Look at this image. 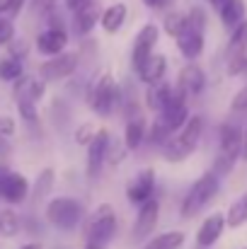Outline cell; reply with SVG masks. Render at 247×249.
<instances>
[{"label": "cell", "mask_w": 247, "mask_h": 249, "mask_svg": "<svg viewBox=\"0 0 247 249\" xmlns=\"http://www.w3.org/2000/svg\"><path fill=\"white\" fill-rule=\"evenodd\" d=\"M218 191H221V177H218L213 169H211V172H204V174L189 186V191L184 194L182 206H179V215H182L184 220L199 215V213L218 196Z\"/></svg>", "instance_id": "cell-1"}, {"label": "cell", "mask_w": 247, "mask_h": 249, "mask_svg": "<svg viewBox=\"0 0 247 249\" xmlns=\"http://www.w3.org/2000/svg\"><path fill=\"white\" fill-rule=\"evenodd\" d=\"M116 211L112 203H99L87 223V235H85V249H109V245L116 237Z\"/></svg>", "instance_id": "cell-2"}, {"label": "cell", "mask_w": 247, "mask_h": 249, "mask_svg": "<svg viewBox=\"0 0 247 249\" xmlns=\"http://www.w3.org/2000/svg\"><path fill=\"white\" fill-rule=\"evenodd\" d=\"M201 133H204V116L191 114L189 121L182 126V131H177L170 138V143L163 148L165 160L167 162H184L196 150V145L201 141Z\"/></svg>", "instance_id": "cell-3"}, {"label": "cell", "mask_w": 247, "mask_h": 249, "mask_svg": "<svg viewBox=\"0 0 247 249\" xmlns=\"http://www.w3.org/2000/svg\"><path fill=\"white\" fill-rule=\"evenodd\" d=\"M87 107L99 114V116H109L119 102H121V92H119V85L114 83L112 73L109 71H102L99 75H95L90 85H87Z\"/></svg>", "instance_id": "cell-4"}, {"label": "cell", "mask_w": 247, "mask_h": 249, "mask_svg": "<svg viewBox=\"0 0 247 249\" xmlns=\"http://www.w3.org/2000/svg\"><path fill=\"white\" fill-rule=\"evenodd\" d=\"M238 160H243V131L235 124H223L218 133V155L213 162V172L218 177L228 174L233 172Z\"/></svg>", "instance_id": "cell-5"}, {"label": "cell", "mask_w": 247, "mask_h": 249, "mask_svg": "<svg viewBox=\"0 0 247 249\" xmlns=\"http://www.w3.org/2000/svg\"><path fill=\"white\" fill-rule=\"evenodd\" d=\"M82 218H85V208H82L80 201H76V198L56 196V198H51L46 203V220L54 228L63 230V232L76 230L82 223Z\"/></svg>", "instance_id": "cell-6"}, {"label": "cell", "mask_w": 247, "mask_h": 249, "mask_svg": "<svg viewBox=\"0 0 247 249\" xmlns=\"http://www.w3.org/2000/svg\"><path fill=\"white\" fill-rule=\"evenodd\" d=\"M226 68L228 75L247 73V19L230 32V41L226 49Z\"/></svg>", "instance_id": "cell-7"}, {"label": "cell", "mask_w": 247, "mask_h": 249, "mask_svg": "<svg viewBox=\"0 0 247 249\" xmlns=\"http://www.w3.org/2000/svg\"><path fill=\"white\" fill-rule=\"evenodd\" d=\"M78 53H61V56H54L49 61H44L39 66V78L44 83H61L66 78H71L76 71H78Z\"/></svg>", "instance_id": "cell-8"}, {"label": "cell", "mask_w": 247, "mask_h": 249, "mask_svg": "<svg viewBox=\"0 0 247 249\" xmlns=\"http://www.w3.org/2000/svg\"><path fill=\"white\" fill-rule=\"evenodd\" d=\"M158 220H160V201L151 198L143 206H138V213H136V220H133V228H131V237L138 240V242H143V240L148 242L153 237Z\"/></svg>", "instance_id": "cell-9"}, {"label": "cell", "mask_w": 247, "mask_h": 249, "mask_svg": "<svg viewBox=\"0 0 247 249\" xmlns=\"http://www.w3.org/2000/svg\"><path fill=\"white\" fill-rule=\"evenodd\" d=\"M158 36H160V29L155 24H143L133 39V49H131V66L133 71L138 73L143 68V63L153 56V49L158 44Z\"/></svg>", "instance_id": "cell-10"}, {"label": "cell", "mask_w": 247, "mask_h": 249, "mask_svg": "<svg viewBox=\"0 0 247 249\" xmlns=\"http://www.w3.org/2000/svg\"><path fill=\"white\" fill-rule=\"evenodd\" d=\"M189 116H191V114H189V99H187V97L177 89V85H174V92H172L167 107L158 114V119L163 121L172 133H177V131H182V126L189 121Z\"/></svg>", "instance_id": "cell-11"}, {"label": "cell", "mask_w": 247, "mask_h": 249, "mask_svg": "<svg viewBox=\"0 0 247 249\" xmlns=\"http://www.w3.org/2000/svg\"><path fill=\"white\" fill-rule=\"evenodd\" d=\"M109 145H112V136L107 128H99L92 138V143L87 145V165H85V172H87V179H97L99 172H102V165L107 162L109 158Z\"/></svg>", "instance_id": "cell-12"}, {"label": "cell", "mask_w": 247, "mask_h": 249, "mask_svg": "<svg viewBox=\"0 0 247 249\" xmlns=\"http://www.w3.org/2000/svg\"><path fill=\"white\" fill-rule=\"evenodd\" d=\"M155 169L146 167L141 169L129 184H126V201L131 206H143L146 201L155 198Z\"/></svg>", "instance_id": "cell-13"}, {"label": "cell", "mask_w": 247, "mask_h": 249, "mask_svg": "<svg viewBox=\"0 0 247 249\" xmlns=\"http://www.w3.org/2000/svg\"><path fill=\"white\" fill-rule=\"evenodd\" d=\"M177 89H179L187 99L199 97V94L206 89V73L201 71V66L187 63V66L179 71V75H177Z\"/></svg>", "instance_id": "cell-14"}, {"label": "cell", "mask_w": 247, "mask_h": 249, "mask_svg": "<svg viewBox=\"0 0 247 249\" xmlns=\"http://www.w3.org/2000/svg\"><path fill=\"white\" fill-rule=\"evenodd\" d=\"M174 44H177L179 53H182L189 63H194V61L204 53V32L196 29V27H191L189 19H187V27L179 32V36L174 39Z\"/></svg>", "instance_id": "cell-15"}, {"label": "cell", "mask_w": 247, "mask_h": 249, "mask_svg": "<svg viewBox=\"0 0 247 249\" xmlns=\"http://www.w3.org/2000/svg\"><path fill=\"white\" fill-rule=\"evenodd\" d=\"M66 46H68V32L66 29H51V27H46L37 36V51L41 56H49V58L61 56V53H66Z\"/></svg>", "instance_id": "cell-16"}, {"label": "cell", "mask_w": 247, "mask_h": 249, "mask_svg": "<svg viewBox=\"0 0 247 249\" xmlns=\"http://www.w3.org/2000/svg\"><path fill=\"white\" fill-rule=\"evenodd\" d=\"M226 228H228L226 213H211V215L201 223V228H199V232H196V245L201 249H211L221 240V235H223Z\"/></svg>", "instance_id": "cell-17"}, {"label": "cell", "mask_w": 247, "mask_h": 249, "mask_svg": "<svg viewBox=\"0 0 247 249\" xmlns=\"http://www.w3.org/2000/svg\"><path fill=\"white\" fill-rule=\"evenodd\" d=\"M27 196H29V181L19 172H10V177L0 186V198L10 206H17V203H24Z\"/></svg>", "instance_id": "cell-18"}, {"label": "cell", "mask_w": 247, "mask_h": 249, "mask_svg": "<svg viewBox=\"0 0 247 249\" xmlns=\"http://www.w3.org/2000/svg\"><path fill=\"white\" fill-rule=\"evenodd\" d=\"M99 19H102V7H99V2L95 0V2H90V5H85L80 7L78 12H73V34L76 36H87L97 24H99Z\"/></svg>", "instance_id": "cell-19"}, {"label": "cell", "mask_w": 247, "mask_h": 249, "mask_svg": "<svg viewBox=\"0 0 247 249\" xmlns=\"http://www.w3.org/2000/svg\"><path fill=\"white\" fill-rule=\"evenodd\" d=\"M46 92V83L41 78H29V75H22L15 87H12V97L15 102H32V104H39V99L44 97Z\"/></svg>", "instance_id": "cell-20"}, {"label": "cell", "mask_w": 247, "mask_h": 249, "mask_svg": "<svg viewBox=\"0 0 247 249\" xmlns=\"http://www.w3.org/2000/svg\"><path fill=\"white\" fill-rule=\"evenodd\" d=\"M245 15H247L245 0H223L218 5V17H221V22H223V27L228 32H233L235 27H240L245 22Z\"/></svg>", "instance_id": "cell-21"}, {"label": "cell", "mask_w": 247, "mask_h": 249, "mask_svg": "<svg viewBox=\"0 0 247 249\" xmlns=\"http://www.w3.org/2000/svg\"><path fill=\"white\" fill-rule=\"evenodd\" d=\"M148 138V126L143 116H131L126 121V131H124V148L126 150H138Z\"/></svg>", "instance_id": "cell-22"}, {"label": "cell", "mask_w": 247, "mask_h": 249, "mask_svg": "<svg viewBox=\"0 0 247 249\" xmlns=\"http://www.w3.org/2000/svg\"><path fill=\"white\" fill-rule=\"evenodd\" d=\"M165 73H167V58H165L163 53H153V56L143 63V68L138 71V78H141V83H146L151 87V85L165 83L163 80Z\"/></svg>", "instance_id": "cell-23"}, {"label": "cell", "mask_w": 247, "mask_h": 249, "mask_svg": "<svg viewBox=\"0 0 247 249\" xmlns=\"http://www.w3.org/2000/svg\"><path fill=\"white\" fill-rule=\"evenodd\" d=\"M126 15H129V7H126L124 2H114V5H109V7L102 10L99 24H102V29H104L107 34H116V32L124 27Z\"/></svg>", "instance_id": "cell-24"}, {"label": "cell", "mask_w": 247, "mask_h": 249, "mask_svg": "<svg viewBox=\"0 0 247 249\" xmlns=\"http://www.w3.org/2000/svg\"><path fill=\"white\" fill-rule=\"evenodd\" d=\"M172 92H174V87H172L170 83L151 85V87H148V92H146V107H148L151 111L160 114L165 107H167V102H170Z\"/></svg>", "instance_id": "cell-25"}, {"label": "cell", "mask_w": 247, "mask_h": 249, "mask_svg": "<svg viewBox=\"0 0 247 249\" xmlns=\"http://www.w3.org/2000/svg\"><path fill=\"white\" fill-rule=\"evenodd\" d=\"M184 240H187V235L182 230H167L160 235H153L141 249H182Z\"/></svg>", "instance_id": "cell-26"}, {"label": "cell", "mask_w": 247, "mask_h": 249, "mask_svg": "<svg viewBox=\"0 0 247 249\" xmlns=\"http://www.w3.org/2000/svg\"><path fill=\"white\" fill-rule=\"evenodd\" d=\"M226 223H228L230 230H238V228H243L247 223V191L230 203V208L226 213Z\"/></svg>", "instance_id": "cell-27"}, {"label": "cell", "mask_w": 247, "mask_h": 249, "mask_svg": "<svg viewBox=\"0 0 247 249\" xmlns=\"http://www.w3.org/2000/svg\"><path fill=\"white\" fill-rule=\"evenodd\" d=\"M22 75H24L22 58H17V56H5V58H0V80H2V83H17Z\"/></svg>", "instance_id": "cell-28"}, {"label": "cell", "mask_w": 247, "mask_h": 249, "mask_svg": "<svg viewBox=\"0 0 247 249\" xmlns=\"http://www.w3.org/2000/svg\"><path fill=\"white\" fill-rule=\"evenodd\" d=\"M19 232V215L12 208L0 211V235L2 237H15Z\"/></svg>", "instance_id": "cell-29"}, {"label": "cell", "mask_w": 247, "mask_h": 249, "mask_svg": "<svg viewBox=\"0 0 247 249\" xmlns=\"http://www.w3.org/2000/svg\"><path fill=\"white\" fill-rule=\"evenodd\" d=\"M184 27H187V15H184V12H167V15H165V22H163L165 34H170V36L177 39Z\"/></svg>", "instance_id": "cell-30"}, {"label": "cell", "mask_w": 247, "mask_h": 249, "mask_svg": "<svg viewBox=\"0 0 247 249\" xmlns=\"http://www.w3.org/2000/svg\"><path fill=\"white\" fill-rule=\"evenodd\" d=\"M51 186H54V169H44L39 177H37V184H34V198L39 201V198H44L49 191H51Z\"/></svg>", "instance_id": "cell-31"}, {"label": "cell", "mask_w": 247, "mask_h": 249, "mask_svg": "<svg viewBox=\"0 0 247 249\" xmlns=\"http://www.w3.org/2000/svg\"><path fill=\"white\" fill-rule=\"evenodd\" d=\"M187 19H189V24H191V27H196V29L206 32V12H204L201 7H191V10L187 12Z\"/></svg>", "instance_id": "cell-32"}, {"label": "cell", "mask_w": 247, "mask_h": 249, "mask_svg": "<svg viewBox=\"0 0 247 249\" xmlns=\"http://www.w3.org/2000/svg\"><path fill=\"white\" fill-rule=\"evenodd\" d=\"M15 41V24L7 17H0V44H12Z\"/></svg>", "instance_id": "cell-33"}, {"label": "cell", "mask_w": 247, "mask_h": 249, "mask_svg": "<svg viewBox=\"0 0 247 249\" xmlns=\"http://www.w3.org/2000/svg\"><path fill=\"white\" fill-rule=\"evenodd\" d=\"M95 126L92 124H82L80 128L76 131V143H80V145H90L92 143V138H95Z\"/></svg>", "instance_id": "cell-34"}, {"label": "cell", "mask_w": 247, "mask_h": 249, "mask_svg": "<svg viewBox=\"0 0 247 249\" xmlns=\"http://www.w3.org/2000/svg\"><path fill=\"white\" fill-rule=\"evenodd\" d=\"M17 109H19V114H22L24 121H37L39 119L37 116V104H32V102H19Z\"/></svg>", "instance_id": "cell-35"}, {"label": "cell", "mask_w": 247, "mask_h": 249, "mask_svg": "<svg viewBox=\"0 0 247 249\" xmlns=\"http://www.w3.org/2000/svg\"><path fill=\"white\" fill-rule=\"evenodd\" d=\"M15 119L12 116H0V136L2 138H10L12 133H15Z\"/></svg>", "instance_id": "cell-36"}, {"label": "cell", "mask_w": 247, "mask_h": 249, "mask_svg": "<svg viewBox=\"0 0 247 249\" xmlns=\"http://www.w3.org/2000/svg\"><path fill=\"white\" fill-rule=\"evenodd\" d=\"M27 5V0H7V7H5V17L7 19H12L15 15H19L22 12V7Z\"/></svg>", "instance_id": "cell-37"}, {"label": "cell", "mask_w": 247, "mask_h": 249, "mask_svg": "<svg viewBox=\"0 0 247 249\" xmlns=\"http://www.w3.org/2000/svg\"><path fill=\"white\" fill-rule=\"evenodd\" d=\"M233 109L235 111H243V109H247V85L235 94V99H233Z\"/></svg>", "instance_id": "cell-38"}, {"label": "cell", "mask_w": 247, "mask_h": 249, "mask_svg": "<svg viewBox=\"0 0 247 249\" xmlns=\"http://www.w3.org/2000/svg\"><path fill=\"white\" fill-rule=\"evenodd\" d=\"M56 2H58V0H32V10H37V12H49V10H54Z\"/></svg>", "instance_id": "cell-39"}, {"label": "cell", "mask_w": 247, "mask_h": 249, "mask_svg": "<svg viewBox=\"0 0 247 249\" xmlns=\"http://www.w3.org/2000/svg\"><path fill=\"white\" fill-rule=\"evenodd\" d=\"M90 2H95V0H66V7H68L71 12H78L80 7L90 5Z\"/></svg>", "instance_id": "cell-40"}, {"label": "cell", "mask_w": 247, "mask_h": 249, "mask_svg": "<svg viewBox=\"0 0 247 249\" xmlns=\"http://www.w3.org/2000/svg\"><path fill=\"white\" fill-rule=\"evenodd\" d=\"M170 0H143V5L146 7H151V10H160V7H165Z\"/></svg>", "instance_id": "cell-41"}, {"label": "cell", "mask_w": 247, "mask_h": 249, "mask_svg": "<svg viewBox=\"0 0 247 249\" xmlns=\"http://www.w3.org/2000/svg\"><path fill=\"white\" fill-rule=\"evenodd\" d=\"M7 153H10V145H7V138H2V136H0V158H5Z\"/></svg>", "instance_id": "cell-42"}, {"label": "cell", "mask_w": 247, "mask_h": 249, "mask_svg": "<svg viewBox=\"0 0 247 249\" xmlns=\"http://www.w3.org/2000/svg\"><path fill=\"white\" fill-rule=\"evenodd\" d=\"M10 172H12V169H7V167H5V165H0V186L5 184V179L10 177Z\"/></svg>", "instance_id": "cell-43"}, {"label": "cell", "mask_w": 247, "mask_h": 249, "mask_svg": "<svg viewBox=\"0 0 247 249\" xmlns=\"http://www.w3.org/2000/svg\"><path fill=\"white\" fill-rule=\"evenodd\" d=\"M243 160L247 162V128L243 131Z\"/></svg>", "instance_id": "cell-44"}, {"label": "cell", "mask_w": 247, "mask_h": 249, "mask_svg": "<svg viewBox=\"0 0 247 249\" xmlns=\"http://www.w3.org/2000/svg\"><path fill=\"white\" fill-rule=\"evenodd\" d=\"M19 249H44V247H41L39 242H29V245H22Z\"/></svg>", "instance_id": "cell-45"}, {"label": "cell", "mask_w": 247, "mask_h": 249, "mask_svg": "<svg viewBox=\"0 0 247 249\" xmlns=\"http://www.w3.org/2000/svg\"><path fill=\"white\" fill-rule=\"evenodd\" d=\"M204 2H209V5H216V7H218V5H221L223 0H204Z\"/></svg>", "instance_id": "cell-46"}]
</instances>
